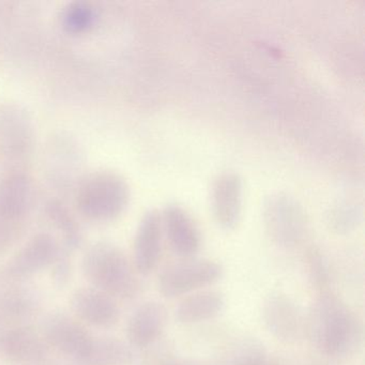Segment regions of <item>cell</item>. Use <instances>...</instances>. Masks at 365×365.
Listing matches in <instances>:
<instances>
[{"instance_id":"3","label":"cell","mask_w":365,"mask_h":365,"mask_svg":"<svg viewBox=\"0 0 365 365\" xmlns=\"http://www.w3.org/2000/svg\"><path fill=\"white\" fill-rule=\"evenodd\" d=\"M72 195L76 215L91 223L108 224L125 212L131 191L123 175L108 168H99L85 173Z\"/></svg>"},{"instance_id":"21","label":"cell","mask_w":365,"mask_h":365,"mask_svg":"<svg viewBox=\"0 0 365 365\" xmlns=\"http://www.w3.org/2000/svg\"><path fill=\"white\" fill-rule=\"evenodd\" d=\"M96 20L97 11L95 8L82 1L69 4L61 14V25L71 33L87 31L95 25Z\"/></svg>"},{"instance_id":"15","label":"cell","mask_w":365,"mask_h":365,"mask_svg":"<svg viewBox=\"0 0 365 365\" xmlns=\"http://www.w3.org/2000/svg\"><path fill=\"white\" fill-rule=\"evenodd\" d=\"M266 226L271 239L282 247H296L304 237L302 212L296 204L286 198H275L268 205Z\"/></svg>"},{"instance_id":"18","label":"cell","mask_w":365,"mask_h":365,"mask_svg":"<svg viewBox=\"0 0 365 365\" xmlns=\"http://www.w3.org/2000/svg\"><path fill=\"white\" fill-rule=\"evenodd\" d=\"M264 318L277 339L292 341L301 331V317L294 303L286 294H273L264 303Z\"/></svg>"},{"instance_id":"20","label":"cell","mask_w":365,"mask_h":365,"mask_svg":"<svg viewBox=\"0 0 365 365\" xmlns=\"http://www.w3.org/2000/svg\"><path fill=\"white\" fill-rule=\"evenodd\" d=\"M133 348L127 341L114 336L95 337L91 348L73 365H131Z\"/></svg>"},{"instance_id":"5","label":"cell","mask_w":365,"mask_h":365,"mask_svg":"<svg viewBox=\"0 0 365 365\" xmlns=\"http://www.w3.org/2000/svg\"><path fill=\"white\" fill-rule=\"evenodd\" d=\"M35 148L36 128L31 113L18 102L0 104V164L4 170H27Z\"/></svg>"},{"instance_id":"19","label":"cell","mask_w":365,"mask_h":365,"mask_svg":"<svg viewBox=\"0 0 365 365\" xmlns=\"http://www.w3.org/2000/svg\"><path fill=\"white\" fill-rule=\"evenodd\" d=\"M44 215L61 236V245L67 251L78 249L83 242V230L76 213L61 197L52 196L44 200Z\"/></svg>"},{"instance_id":"23","label":"cell","mask_w":365,"mask_h":365,"mask_svg":"<svg viewBox=\"0 0 365 365\" xmlns=\"http://www.w3.org/2000/svg\"><path fill=\"white\" fill-rule=\"evenodd\" d=\"M161 365H195L193 363L187 362V361L170 360L161 363Z\"/></svg>"},{"instance_id":"10","label":"cell","mask_w":365,"mask_h":365,"mask_svg":"<svg viewBox=\"0 0 365 365\" xmlns=\"http://www.w3.org/2000/svg\"><path fill=\"white\" fill-rule=\"evenodd\" d=\"M70 307L74 317L93 328H114L121 317L117 300L91 286L76 289L70 298Z\"/></svg>"},{"instance_id":"12","label":"cell","mask_w":365,"mask_h":365,"mask_svg":"<svg viewBox=\"0 0 365 365\" xmlns=\"http://www.w3.org/2000/svg\"><path fill=\"white\" fill-rule=\"evenodd\" d=\"M161 212L147 211L136 228L132 262L142 277H148L157 269L163 247Z\"/></svg>"},{"instance_id":"4","label":"cell","mask_w":365,"mask_h":365,"mask_svg":"<svg viewBox=\"0 0 365 365\" xmlns=\"http://www.w3.org/2000/svg\"><path fill=\"white\" fill-rule=\"evenodd\" d=\"M35 179L29 170L0 175V254L20 239L38 202Z\"/></svg>"},{"instance_id":"13","label":"cell","mask_w":365,"mask_h":365,"mask_svg":"<svg viewBox=\"0 0 365 365\" xmlns=\"http://www.w3.org/2000/svg\"><path fill=\"white\" fill-rule=\"evenodd\" d=\"M164 236L180 258L196 257L202 247V234L193 217L178 205L166 206L161 212Z\"/></svg>"},{"instance_id":"11","label":"cell","mask_w":365,"mask_h":365,"mask_svg":"<svg viewBox=\"0 0 365 365\" xmlns=\"http://www.w3.org/2000/svg\"><path fill=\"white\" fill-rule=\"evenodd\" d=\"M50 347L41 331L31 326L9 327L0 331V354L18 364H36L48 358Z\"/></svg>"},{"instance_id":"8","label":"cell","mask_w":365,"mask_h":365,"mask_svg":"<svg viewBox=\"0 0 365 365\" xmlns=\"http://www.w3.org/2000/svg\"><path fill=\"white\" fill-rule=\"evenodd\" d=\"M46 155V174L51 185L61 191L71 189L73 192L84 175L78 174L82 168V150L78 143L63 134L53 136Z\"/></svg>"},{"instance_id":"7","label":"cell","mask_w":365,"mask_h":365,"mask_svg":"<svg viewBox=\"0 0 365 365\" xmlns=\"http://www.w3.org/2000/svg\"><path fill=\"white\" fill-rule=\"evenodd\" d=\"M65 247L51 232H41L31 236L8 260L5 267L8 277L26 279L46 269L52 268Z\"/></svg>"},{"instance_id":"17","label":"cell","mask_w":365,"mask_h":365,"mask_svg":"<svg viewBox=\"0 0 365 365\" xmlns=\"http://www.w3.org/2000/svg\"><path fill=\"white\" fill-rule=\"evenodd\" d=\"M224 307V294L208 288L183 297L177 305L175 317L179 324L193 326L215 319L223 312Z\"/></svg>"},{"instance_id":"1","label":"cell","mask_w":365,"mask_h":365,"mask_svg":"<svg viewBox=\"0 0 365 365\" xmlns=\"http://www.w3.org/2000/svg\"><path fill=\"white\" fill-rule=\"evenodd\" d=\"M307 326L314 345L330 358L348 359L362 346L360 318L336 297L324 294L318 298L309 312Z\"/></svg>"},{"instance_id":"22","label":"cell","mask_w":365,"mask_h":365,"mask_svg":"<svg viewBox=\"0 0 365 365\" xmlns=\"http://www.w3.org/2000/svg\"><path fill=\"white\" fill-rule=\"evenodd\" d=\"M29 309V301L19 294L4 297L0 299V326L11 327V322L26 314Z\"/></svg>"},{"instance_id":"14","label":"cell","mask_w":365,"mask_h":365,"mask_svg":"<svg viewBox=\"0 0 365 365\" xmlns=\"http://www.w3.org/2000/svg\"><path fill=\"white\" fill-rule=\"evenodd\" d=\"M168 324V311L160 301L142 303L134 309L125 327L127 341L132 348L150 347L161 339Z\"/></svg>"},{"instance_id":"6","label":"cell","mask_w":365,"mask_h":365,"mask_svg":"<svg viewBox=\"0 0 365 365\" xmlns=\"http://www.w3.org/2000/svg\"><path fill=\"white\" fill-rule=\"evenodd\" d=\"M224 268L208 258H181L166 266L158 277V290L168 299L181 298L208 289L221 281Z\"/></svg>"},{"instance_id":"2","label":"cell","mask_w":365,"mask_h":365,"mask_svg":"<svg viewBox=\"0 0 365 365\" xmlns=\"http://www.w3.org/2000/svg\"><path fill=\"white\" fill-rule=\"evenodd\" d=\"M82 271L91 287L115 300H134L144 292L142 275L114 243L99 241L91 245L83 256Z\"/></svg>"},{"instance_id":"9","label":"cell","mask_w":365,"mask_h":365,"mask_svg":"<svg viewBox=\"0 0 365 365\" xmlns=\"http://www.w3.org/2000/svg\"><path fill=\"white\" fill-rule=\"evenodd\" d=\"M41 333L48 347L70 356L71 360L86 354L96 337L86 324L74 316L66 314L48 316L44 322Z\"/></svg>"},{"instance_id":"16","label":"cell","mask_w":365,"mask_h":365,"mask_svg":"<svg viewBox=\"0 0 365 365\" xmlns=\"http://www.w3.org/2000/svg\"><path fill=\"white\" fill-rule=\"evenodd\" d=\"M242 208V182L235 173H224L215 179L212 187V212L224 230H234Z\"/></svg>"}]
</instances>
